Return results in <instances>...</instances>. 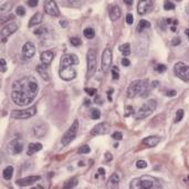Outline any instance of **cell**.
I'll return each mask as SVG.
<instances>
[{
    "label": "cell",
    "mask_w": 189,
    "mask_h": 189,
    "mask_svg": "<svg viewBox=\"0 0 189 189\" xmlns=\"http://www.w3.org/2000/svg\"><path fill=\"white\" fill-rule=\"evenodd\" d=\"M38 91L39 85L34 76H23L12 83L11 99L18 106H27L37 96Z\"/></svg>",
    "instance_id": "cell-1"
},
{
    "label": "cell",
    "mask_w": 189,
    "mask_h": 189,
    "mask_svg": "<svg viewBox=\"0 0 189 189\" xmlns=\"http://www.w3.org/2000/svg\"><path fill=\"white\" fill-rule=\"evenodd\" d=\"M129 189H160V182L153 176L144 175L133 179L129 184Z\"/></svg>",
    "instance_id": "cell-2"
},
{
    "label": "cell",
    "mask_w": 189,
    "mask_h": 189,
    "mask_svg": "<svg viewBox=\"0 0 189 189\" xmlns=\"http://www.w3.org/2000/svg\"><path fill=\"white\" fill-rule=\"evenodd\" d=\"M149 83L147 80H136L129 84L127 89V97L134 99L136 96H146L148 94Z\"/></svg>",
    "instance_id": "cell-3"
},
{
    "label": "cell",
    "mask_w": 189,
    "mask_h": 189,
    "mask_svg": "<svg viewBox=\"0 0 189 189\" xmlns=\"http://www.w3.org/2000/svg\"><path fill=\"white\" fill-rule=\"evenodd\" d=\"M157 107V102L155 99H149L146 103H144L136 112H135V119H143L148 117L149 115H151L154 113V111Z\"/></svg>",
    "instance_id": "cell-4"
},
{
    "label": "cell",
    "mask_w": 189,
    "mask_h": 189,
    "mask_svg": "<svg viewBox=\"0 0 189 189\" xmlns=\"http://www.w3.org/2000/svg\"><path fill=\"white\" fill-rule=\"evenodd\" d=\"M96 50L90 49L86 53V63H88V72H86V79H91L96 71V65H97V61H96Z\"/></svg>",
    "instance_id": "cell-5"
},
{
    "label": "cell",
    "mask_w": 189,
    "mask_h": 189,
    "mask_svg": "<svg viewBox=\"0 0 189 189\" xmlns=\"http://www.w3.org/2000/svg\"><path fill=\"white\" fill-rule=\"evenodd\" d=\"M78 129H79V121L74 119V122L72 123V125L70 126V128L65 132V134L63 135V137L61 139V143H62L63 146L69 145L70 143L75 138V136L78 134Z\"/></svg>",
    "instance_id": "cell-6"
},
{
    "label": "cell",
    "mask_w": 189,
    "mask_h": 189,
    "mask_svg": "<svg viewBox=\"0 0 189 189\" xmlns=\"http://www.w3.org/2000/svg\"><path fill=\"white\" fill-rule=\"evenodd\" d=\"M37 114V106H31L30 109H17L12 111L11 117L14 119H27Z\"/></svg>",
    "instance_id": "cell-7"
},
{
    "label": "cell",
    "mask_w": 189,
    "mask_h": 189,
    "mask_svg": "<svg viewBox=\"0 0 189 189\" xmlns=\"http://www.w3.org/2000/svg\"><path fill=\"white\" fill-rule=\"evenodd\" d=\"M174 72L177 78L185 82H189V67L186 65L185 63H181V62L176 63L174 67Z\"/></svg>",
    "instance_id": "cell-8"
},
{
    "label": "cell",
    "mask_w": 189,
    "mask_h": 189,
    "mask_svg": "<svg viewBox=\"0 0 189 189\" xmlns=\"http://www.w3.org/2000/svg\"><path fill=\"white\" fill-rule=\"evenodd\" d=\"M79 62V58L75 54H71V53L63 54L61 57V60H60V69L69 68V67H72V65H78Z\"/></svg>",
    "instance_id": "cell-9"
},
{
    "label": "cell",
    "mask_w": 189,
    "mask_h": 189,
    "mask_svg": "<svg viewBox=\"0 0 189 189\" xmlns=\"http://www.w3.org/2000/svg\"><path fill=\"white\" fill-rule=\"evenodd\" d=\"M112 65V50L106 48L102 54V70L104 73H109Z\"/></svg>",
    "instance_id": "cell-10"
},
{
    "label": "cell",
    "mask_w": 189,
    "mask_h": 189,
    "mask_svg": "<svg viewBox=\"0 0 189 189\" xmlns=\"http://www.w3.org/2000/svg\"><path fill=\"white\" fill-rule=\"evenodd\" d=\"M17 30H18V24L16 22H10L8 24H6L5 27H2L1 28V34H0L1 42H6L7 38L9 37L10 34L14 33Z\"/></svg>",
    "instance_id": "cell-11"
},
{
    "label": "cell",
    "mask_w": 189,
    "mask_h": 189,
    "mask_svg": "<svg viewBox=\"0 0 189 189\" xmlns=\"http://www.w3.org/2000/svg\"><path fill=\"white\" fill-rule=\"evenodd\" d=\"M44 11H45V13H48L50 16H52V17H59L60 16V10H59V7H58V5H57V2L55 1H52V0H50V1H45L44 2Z\"/></svg>",
    "instance_id": "cell-12"
},
{
    "label": "cell",
    "mask_w": 189,
    "mask_h": 189,
    "mask_svg": "<svg viewBox=\"0 0 189 189\" xmlns=\"http://www.w3.org/2000/svg\"><path fill=\"white\" fill-rule=\"evenodd\" d=\"M154 1L153 0H140L137 5V11L139 14H146L149 11H151L154 8Z\"/></svg>",
    "instance_id": "cell-13"
},
{
    "label": "cell",
    "mask_w": 189,
    "mask_h": 189,
    "mask_svg": "<svg viewBox=\"0 0 189 189\" xmlns=\"http://www.w3.org/2000/svg\"><path fill=\"white\" fill-rule=\"evenodd\" d=\"M109 132V125L106 122L96 124L92 130H91V136H99V135H104Z\"/></svg>",
    "instance_id": "cell-14"
},
{
    "label": "cell",
    "mask_w": 189,
    "mask_h": 189,
    "mask_svg": "<svg viewBox=\"0 0 189 189\" xmlns=\"http://www.w3.org/2000/svg\"><path fill=\"white\" fill-rule=\"evenodd\" d=\"M59 75L60 78L64 81H72L76 76V71L73 69L72 67L69 68H62L59 70Z\"/></svg>",
    "instance_id": "cell-15"
},
{
    "label": "cell",
    "mask_w": 189,
    "mask_h": 189,
    "mask_svg": "<svg viewBox=\"0 0 189 189\" xmlns=\"http://www.w3.org/2000/svg\"><path fill=\"white\" fill-rule=\"evenodd\" d=\"M23 150V143L19 139H13L8 145V151L11 155H18Z\"/></svg>",
    "instance_id": "cell-16"
},
{
    "label": "cell",
    "mask_w": 189,
    "mask_h": 189,
    "mask_svg": "<svg viewBox=\"0 0 189 189\" xmlns=\"http://www.w3.org/2000/svg\"><path fill=\"white\" fill-rule=\"evenodd\" d=\"M34 53H36V47H34V44L32 42H30V41L26 42L23 44V47H22V55L24 58H27V59H31L34 55Z\"/></svg>",
    "instance_id": "cell-17"
},
{
    "label": "cell",
    "mask_w": 189,
    "mask_h": 189,
    "mask_svg": "<svg viewBox=\"0 0 189 189\" xmlns=\"http://www.w3.org/2000/svg\"><path fill=\"white\" fill-rule=\"evenodd\" d=\"M41 177L40 176H28V177H24V178L18 179L16 182L18 186L21 187H26V186H30V185H33L34 182L39 181Z\"/></svg>",
    "instance_id": "cell-18"
},
{
    "label": "cell",
    "mask_w": 189,
    "mask_h": 189,
    "mask_svg": "<svg viewBox=\"0 0 189 189\" xmlns=\"http://www.w3.org/2000/svg\"><path fill=\"white\" fill-rule=\"evenodd\" d=\"M53 58H54L53 52H52V51H49V50H47V51H44V52H42V53H41L40 60H41V63H42V64H44V65L49 67V64L52 62Z\"/></svg>",
    "instance_id": "cell-19"
},
{
    "label": "cell",
    "mask_w": 189,
    "mask_h": 189,
    "mask_svg": "<svg viewBox=\"0 0 189 189\" xmlns=\"http://www.w3.org/2000/svg\"><path fill=\"white\" fill-rule=\"evenodd\" d=\"M109 19L112 21H116L121 18L122 16V11H121V8L119 6H112L111 9H109Z\"/></svg>",
    "instance_id": "cell-20"
},
{
    "label": "cell",
    "mask_w": 189,
    "mask_h": 189,
    "mask_svg": "<svg viewBox=\"0 0 189 189\" xmlns=\"http://www.w3.org/2000/svg\"><path fill=\"white\" fill-rule=\"evenodd\" d=\"M160 140H161V138L158 136H148V137L143 139V144L146 145L147 147H155L156 145H158Z\"/></svg>",
    "instance_id": "cell-21"
},
{
    "label": "cell",
    "mask_w": 189,
    "mask_h": 189,
    "mask_svg": "<svg viewBox=\"0 0 189 189\" xmlns=\"http://www.w3.org/2000/svg\"><path fill=\"white\" fill-rule=\"evenodd\" d=\"M36 70L38 71V73L41 75V78L44 80V81H49L50 76H49V73H48V67H47V65H44V64L41 63L39 65H37Z\"/></svg>",
    "instance_id": "cell-22"
},
{
    "label": "cell",
    "mask_w": 189,
    "mask_h": 189,
    "mask_svg": "<svg viewBox=\"0 0 189 189\" xmlns=\"http://www.w3.org/2000/svg\"><path fill=\"white\" fill-rule=\"evenodd\" d=\"M41 149H42V144H40V143H30L29 146H28V150H27V155L31 156V155H33L34 153L39 151Z\"/></svg>",
    "instance_id": "cell-23"
},
{
    "label": "cell",
    "mask_w": 189,
    "mask_h": 189,
    "mask_svg": "<svg viewBox=\"0 0 189 189\" xmlns=\"http://www.w3.org/2000/svg\"><path fill=\"white\" fill-rule=\"evenodd\" d=\"M42 20H43V16H42V13L41 12H37L29 21V24H28V27L29 28H32V27H34V26H37V24H39L42 22Z\"/></svg>",
    "instance_id": "cell-24"
},
{
    "label": "cell",
    "mask_w": 189,
    "mask_h": 189,
    "mask_svg": "<svg viewBox=\"0 0 189 189\" xmlns=\"http://www.w3.org/2000/svg\"><path fill=\"white\" fill-rule=\"evenodd\" d=\"M78 182H79V180H78L76 177H72V178H70L69 180L65 181V184L63 186V189H73L78 185Z\"/></svg>",
    "instance_id": "cell-25"
},
{
    "label": "cell",
    "mask_w": 189,
    "mask_h": 189,
    "mask_svg": "<svg viewBox=\"0 0 189 189\" xmlns=\"http://www.w3.org/2000/svg\"><path fill=\"white\" fill-rule=\"evenodd\" d=\"M33 133H34V135H36L37 137H43V136L45 135V133H47V127H45V125L36 126V127L33 128Z\"/></svg>",
    "instance_id": "cell-26"
},
{
    "label": "cell",
    "mask_w": 189,
    "mask_h": 189,
    "mask_svg": "<svg viewBox=\"0 0 189 189\" xmlns=\"http://www.w3.org/2000/svg\"><path fill=\"white\" fill-rule=\"evenodd\" d=\"M119 50L121 51V53L126 58L130 54V44L129 43H123V44L119 45Z\"/></svg>",
    "instance_id": "cell-27"
},
{
    "label": "cell",
    "mask_w": 189,
    "mask_h": 189,
    "mask_svg": "<svg viewBox=\"0 0 189 189\" xmlns=\"http://www.w3.org/2000/svg\"><path fill=\"white\" fill-rule=\"evenodd\" d=\"M12 175H13V167L12 166L6 167L3 169V171H2V176H3V178L6 180H10L12 178Z\"/></svg>",
    "instance_id": "cell-28"
},
{
    "label": "cell",
    "mask_w": 189,
    "mask_h": 189,
    "mask_svg": "<svg viewBox=\"0 0 189 189\" xmlns=\"http://www.w3.org/2000/svg\"><path fill=\"white\" fill-rule=\"evenodd\" d=\"M119 175H117L116 173H114V174H112V176L109 177V184H107V187H109V185H111V186H116V185H119Z\"/></svg>",
    "instance_id": "cell-29"
},
{
    "label": "cell",
    "mask_w": 189,
    "mask_h": 189,
    "mask_svg": "<svg viewBox=\"0 0 189 189\" xmlns=\"http://www.w3.org/2000/svg\"><path fill=\"white\" fill-rule=\"evenodd\" d=\"M148 28H150V23H149V21H147V20H140L138 23V26H137V31H138V32H142L143 30L148 29Z\"/></svg>",
    "instance_id": "cell-30"
},
{
    "label": "cell",
    "mask_w": 189,
    "mask_h": 189,
    "mask_svg": "<svg viewBox=\"0 0 189 189\" xmlns=\"http://www.w3.org/2000/svg\"><path fill=\"white\" fill-rule=\"evenodd\" d=\"M83 34H84V37L86 39H93L95 37V31H94V29H92V28H86V29H84V31H83Z\"/></svg>",
    "instance_id": "cell-31"
},
{
    "label": "cell",
    "mask_w": 189,
    "mask_h": 189,
    "mask_svg": "<svg viewBox=\"0 0 189 189\" xmlns=\"http://www.w3.org/2000/svg\"><path fill=\"white\" fill-rule=\"evenodd\" d=\"M101 116V112L97 109H91V117L93 119H99Z\"/></svg>",
    "instance_id": "cell-32"
},
{
    "label": "cell",
    "mask_w": 189,
    "mask_h": 189,
    "mask_svg": "<svg viewBox=\"0 0 189 189\" xmlns=\"http://www.w3.org/2000/svg\"><path fill=\"white\" fill-rule=\"evenodd\" d=\"M70 43H71L73 47H79V45L82 44V41H81V39L78 38V37H75V38L73 37V38L70 39Z\"/></svg>",
    "instance_id": "cell-33"
},
{
    "label": "cell",
    "mask_w": 189,
    "mask_h": 189,
    "mask_svg": "<svg viewBox=\"0 0 189 189\" xmlns=\"http://www.w3.org/2000/svg\"><path fill=\"white\" fill-rule=\"evenodd\" d=\"M184 114H185V112H184V109H178L177 111V113H176V117H175V122L176 123H178V122H180L181 119H184Z\"/></svg>",
    "instance_id": "cell-34"
},
{
    "label": "cell",
    "mask_w": 189,
    "mask_h": 189,
    "mask_svg": "<svg viewBox=\"0 0 189 189\" xmlns=\"http://www.w3.org/2000/svg\"><path fill=\"white\" fill-rule=\"evenodd\" d=\"M78 151H79V154H89L91 151V148L89 147V145H83L80 147Z\"/></svg>",
    "instance_id": "cell-35"
},
{
    "label": "cell",
    "mask_w": 189,
    "mask_h": 189,
    "mask_svg": "<svg viewBox=\"0 0 189 189\" xmlns=\"http://www.w3.org/2000/svg\"><path fill=\"white\" fill-rule=\"evenodd\" d=\"M164 9L165 10H174L175 9V5L171 2V1H166L165 3H164Z\"/></svg>",
    "instance_id": "cell-36"
},
{
    "label": "cell",
    "mask_w": 189,
    "mask_h": 189,
    "mask_svg": "<svg viewBox=\"0 0 189 189\" xmlns=\"http://www.w3.org/2000/svg\"><path fill=\"white\" fill-rule=\"evenodd\" d=\"M136 167L139 169L146 168V167H147V163H146L145 160H137V161H136Z\"/></svg>",
    "instance_id": "cell-37"
},
{
    "label": "cell",
    "mask_w": 189,
    "mask_h": 189,
    "mask_svg": "<svg viewBox=\"0 0 189 189\" xmlns=\"http://www.w3.org/2000/svg\"><path fill=\"white\" fill-rule=\"evenodd\" d=\"M166 70H167V68H166L165 64H157V65L155 67V71H157L158 73H163V72H165Z\"/></svg>",
    "instance_id": "cell-38"
},
{
    "label": "cell",
    "mask_w": 189,
    "mask_h": 189,
    "mask_svg": "<svg viewBox=\"0 0 189 189\" xmlns=\"http://www.w3.org/2000/svg\"><path fill=\"white\" fill-rule=\"evenodd\" d=\"M112 76H113V80H119V72L116 67H114L112 69Z\"/></svg>",
    "instance_id": "cell-39"
},
{
    "label": "cell",
    "mask_w": 189,
    "mask_h": 189,
    "mask_svg": "<svg viewBox=\"0 0 189 189\" xmlns=\"http://www.w3.org/2000/svg\"><path fill=\"white\" fill-rule=\"evenodd\" d=\"M16 12H17L18 16H24L26 14V9L22 6H18L17 9H16Z\"/></svg>",
    "instance_id": "cell-40"
},
{
    "label": "cell",
    "mask_w": 189,
    "mask_h": 189,
    "mask_svg": "<svg viewBox=\"0 0 189 189\" xmlns=\"http://www.w3.org/2000/svg\"><path fill=\"white\" fill-rule=\"evenodd\" d=\"M0 64H1V72L3 73V72H6L7 71V62H6V60L5 59H0Z\"/></svg>",
    "instance_id": "cell-41"
},
{
    "label": "cell",
    "mask_w": 189,
    "mask_h": 189,
    "mask_svg": "<svg viewBox=\"0 0 189 189\" xmlns=\"http://www.w3.org/2000/svg\"><path fill=\"white\" fill-rule=\"evenodd\" d=\"M112 137H113V138H114V139H117V140H121V139L123 138V134H122L121 132H115V133H113Z\"/></svg>",
    "instance_id": "cell-42"
},
{
    "label": "cell",
    "mask_w": 189,
    "mask_h": 189,
    "mask_svg": "<svg viewBox=\"0 0 189 189\" xmlns=\"http://www.w3.org/2000/svg\"><path fill=\"white\" fill-rule=\"evenodd\" d=\"M126 22H127L128 24H133V22H134V17H133V14L127 13V16H126Z\"/></svg>",
    "instance_id": "cell-43"
},
{
    "label": "cell",
    "mask_w": 189,
    "mask_h": 189,
    "mask_svg": "<svg viewBox=\"0 0 189 189\" xmlns=\"http://www.w3.org/2000/svg\"><path fill=\"white\" fill-rule=\"evenodd\" d=\"M85 92L91 95V96H93V95H95V93H96V89H90V88H85Z\"/></svg>",
    "instance_id": "cell-44"
},
{
    "label": "cell",
    "mask_w": 189,
    "mask_h": 189,
    "mask_svg": "<svg viewBox=\"0 0 189 189\" xmlns=\"http://www.w3.org/2000/svg\"><path fill=\"white\" fill-rule=\"evenodd\" d=\"M122 65H124V67H129V65H130V61H129L127 58H123V59H122Z\"/></svg>",
    "instance_id": "cell-45"
},
{
    "label": "cell",
    "mask_w": 189,
    "mask_h": 189,
    "mask_svg": "<svg viewBox=\"0 0 189 189\" xmlns=\"http://www.w3.org/2000/svg\"><path fill=\"white\" fill-rule=\"evenodd\" d=\"M180 39L179 38H174V39L171 40V45H174V47H176V45H178V44H180Z\"/></svg>",
    "instance_id": "cell-46"
},
{
    "label": "cell",
    "mask_w": 189,
    "mask_h": 189,
    "mask_svg": "<svg viewBox=\"0 0 189 189\" xmlns=\"http://www.w3.org/2000/svg\"><path fill=\"white\" fill-rule=\"evenodd\" d=\"M27 3L29 5L30 7H37V5L39 3V1L38 0H29Z\"/></svg>",
    "instance_id": "cell-47"
},
{
    "label": "cell",
    "mask_w": 189,
    "mask_h": 189,
    "mask_svg": "<svg viewBox=\"0 0 189 189\" xmlns=\"http://www.w3.org/2000/svg\"><path fill=\"white\" fill-rule=\"evenodd\" d=\"M176 94H177V92H176L175 90L167 91V93H166V95H167V96H176Z\"/></svg>",
    "instance_id": "cell-48"
},
{
    "label": "cell",
    "mask_w": 189,
    "mask_h": 189,
    "mask_svg": "<svg viewBox=\"0 0 189 189\" xmlns=\"http://www.w3.org/2000/svg\"><path fill=\"white\" fill-rule=\"evenodd\" d=\"M132 112H133V107L129 105V106H127V109H126V113H125V116L127 117V116H129L130 114H132Z\"/></svg>",
    "instance_id": "cell-49"
},
{
    "label": "cell",
    "mask_w": 189,
    "mask_h": 189,
    "mask_svg": "<svg viewBox=\"0 0 189 189\" xmlns=\"http://www.w3.org/2000/svg\"><path fill=\"white\" fill-rule=\"evenodd\" d=\"M105 159H106V160H112V159H113V156H112L109 153H105Z\"/></svg>",
    "instance_id": "cell-50"
},
{
    "label": "cell",
    "mask_w": 189,
    "mask_h": 189,
    "mask_svg": "<svg viewBox=\"0 0 189 189\" xmlns=\"http://www.w3.org/2000/svg\"><path fill=\"white\" fill-rule=\"evenodd\" d=\"M113 93V89H109L107 91V97H109V102H112V97H111V94Z\"/></svg>",
    "instance_id": "cell-51"
},
{
    "label": "cell",
    "mask_w": 189,
    "mask_h": 189,
    "mask_svg": "<svg viewBox=\"0 0 189 189\" xmlns=\"http://www.w3.org/2000/svg\"><path fill=\"white\" fill-rule=\"evenodd\" d=\"M60 24L64 28V27H67V26H68V22H67L65 20H61V21H60Z\"/></svg>",
    "instance_id": "cell-52"
},
{
    "label": "cell",
    "mask_w": 189,
    "mask_h": 189,
    "mask_svg": "<svg viewBox=\"0 0 189 189\" xmlns=\"http://www.w3.org/2000/svg\"><path fill=\"white\" fill-rule=\"evenodd\" d=\"M97 171H99V175H102V176H104V174H105V170H104V168H99L97 169Z\"/></svg>",
    "instance_id": "cell-53"
},
{
    "label": "cell",
    "mask_w": 189,
    "mask_h": 189,
    "mask_svg": "<svg viewBox=\"0 0 189 189\" xmlns=\"http://www.w3.org/2000/svg\"><path fill=\"white\" fill-rule=\"evenodd\" d=\"M95 103H96V104H101V103H102V99H101L99 96H96V99H95Z\"/></svg>",
    "instance_id": "cell-54"
},
{
    "label": "cell",
    "mask_w": 189,
    "mask_h": 189,
    "mask_svg": "<svg viewBox=\"0 0 189 189\" xmlns=\"http://www.w3.org/2000/svg\"><path fill=\"white\" fill-rule=\"evenodd\" d=\"M170 30H171L173 32H176V31H177V29H176V27H175V26H174V27H170Z\"/></svg>",
    "instance_id": "cell-55"
},
{
    "label": "cell",
    "mask_w": 189,
    "mask_h": 189,
    "mask_svg": "<svg viewBox=\"0 0 189 189\" xmlns=\"http://www.w3.org/2000/svg\"><path fill=\"white\" fill-rule=\"evenodd\" d=\"M124 2H125V3H127V5H132V3H133V1H130V0H129V1H127V0H124Z\"/></svg>",
    "instance_id": "cell-56"
},
{
    "label": "cell",
    "mask_w": 189,
    "mask_h": 189,
    "mask_svg": "<svg viewBox=\"0 0 189 189\" xmlns=\"http://www.w3.org/2000/svg\"><path fill=\"white\" fill-rule=\"evenodd\" d=\"M185 33L187 34V37H188V40H189V29H186V30H185Z\"/></svg>",
    "instance_id": "cell-57"
},
{
    "label": "cell",
    "mask_w": 189,
    "mask_h": 189,
    "mask_svg": "<svg viewBox=\"0 0 189 189\" xmlns=\"http://www.w3.org/2000/svg\"><path fill=\"white\" fill-rule=\"evenodd\" d=\"M31 189H43V187L42 186H38V187H32Z\"/></svg>",
    "instance_id": "cell-58"
},
{
    "label": "cell",
    "mask_w": 189,
    "mask_h": 189,
    "mask_svg": "<svg viewBox=\"0 0 189 189\" xmlns=\"http://www.w3.org/2000/svg\"><path fill=\"white\" fill-rule=\"evenodd\" d=\"M186 11H187V13L189 14V6H187V8H186Z\"/></svg>",
    "instance_id": "cell-59"
}]
</instances>
